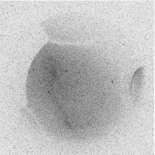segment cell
<instances>
[{
    "instance_id": "6da1fadb",
    "label": "cell",
    "mask_w": 155,
    "mask_h": 155,
    "mask_svg": "<svg viewBox=\"0 0 155 155\" xmlns=\"http://www.w3.org/2000/svg\"><path fill=\"white\" fill-rule=\"evenodd\" d=\"M143 79V68H140L135 71L131 80L130 90L134 96L136 97L138 95Z\"/></svg>"
}]
</instances>
